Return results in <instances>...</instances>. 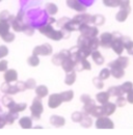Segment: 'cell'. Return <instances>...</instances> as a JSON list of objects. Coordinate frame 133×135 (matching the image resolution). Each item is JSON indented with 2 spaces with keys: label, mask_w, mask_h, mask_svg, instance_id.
<instances>
[{
  "label": "cell",
  "mask_w": 133,
  "mask_h": 135,
  "mask_svg": "<svg viewBox=\"0 0 133 135\" xmlns=\"http://www.w3.org/2000/svg\"><path fill=\"white\" fill-rule=\"evenodd\" d=\"M42 98L40 97H35L33 99L32 104L30 106V112H31V115H32L33 118L35 119H40L41 118V115L44 111V107H43V103L41 101Z\"/></svg>",
  "instance_id": "6da1fadb"
},
{
  "label": "cell",
  "mask_w": 133,
  "mask_h": 135,
  "mask_svg": "<svg viewBox=\"0 0 133 135\" xmlns=\"http://www.w3.org/2000/svg\"><path fill=\"white\" fill-rule=\"evenodd\" d=\"M112 33H113V40H112L110 48L115 51L116 54L121 55L125 49L124 43H123V35L120 32H112Z\"/></svg>",
  "instance_id": "7a4b0ae2"
},
{
  "label": "cell",
  "mask_w": 133,
  "mask_h": 135,
  "mask_svg": "<svg viewBox=\"0 0 133 135\" xmlns=\"http://www.w3.org/2000/svg\"><path fill=\"white\" fill-rule=\"evenodd\" d=\"M82 35L84 36H87V37H96L98 33H99V30L98 28L94 25V26H91L89 24L87 23H81L80 26H79V29H78Z\"/></svg>",
  "instance_id": "3957f363"
},
{
  "label": "cell",
  "mask_w": 133,
  "mask_h": 135,
  "mask_svg": "<svg viewBox=\"0 0 133 135\" xmlns=\"http://www.w3.org/2000/svg\"><path fill=\"white\" fill-rule=\"evenodd\" d=\"M95 125H96L97 129H113V127H115L113 122L106 115L98 118Z\"/></svg>",
  "instance_id": "277c9868"
},
{
  "label": "cell",
  "mask_w": 133,
  "mask_h": 135,
  "mask_svg": "<svg viewBox=\"0 0 133 135\" xmlns=\"http://www.w3.org/2000/svg\"><path fill=\"white\" fill-rule=\"evenodd\" d=\"M52 46L46 43V44H43V45H40V46H36L34 47V49L32 51V54H35V55H42V56H48V55H51L52 54Z\"/></svg>",
  "instance_id": "5b68a950"
},
{
  "label": "cell",
  "mask_w": 133,
  "mask_h": 135,
  "mask_svg": "<svg viewBox=\"0 0 133 135\" xmlns=\"http://www.w3.org/2000/svg\"><path fill=\"white\" fill-rule=\"evenodd\" d=\"M129 65V58L126 56H121L117 57L116 60L111 61L108 64V68L112 69V68H122V69H126Z\"/></svg>",
  "instance_id": "8992f818"
},
{
  "label": "cell",
  "mask_w": 133,
  "mask_h": 135,
  "mask_svg": "<svg viewBox=\"0 0 133 135\" xmlns=\"http://www.w3.org/2000/svg\"><path fill=\"white\" fill-rule=\"evenodd\" d=\"M100 46L104 49L110 48L112 40H113V33L111 32H103L100 36Z\"/></svg>",
  "instance_id": "52a82bcc"
},
{
  "label": "cell",
  "mask_w": 133,
  "mask_h": 135,
  "mask_svg": "<svg viewBox=\"0 0 133 135\" xmlns=\"http://www.w3.org/2000/svg\"><path fill=\"white\" fill-rule=\"evenodd\" d=\"M63 98L60 94H52L49 96V100H48V106L51 109H55L58 108L61 103H63Z\"/></svg>",
  "instance_id": "ba28073f"
},
{
  "label": "cell",
  "mask_w": 133,
  "mask_h": 135,
  "mask_svg": "<svg viewBox=\"0 0 133 135\" xmlns=\"http://www.w3.org/2000/svg\"><path fill=\"white\" fill-rule=\"evenodd\" d=\"M1 91L3 94H6V95H10V96H14L19 93V89L17 87L16 84H11L8 82H4L3 84L1 85Z\"/></svg>",
  "instance_id": "9c48e42d"
},
{
  "label": "cell",
  "mask_w": 133,
  "mask_h": 135,
  "mask_svg": "<svg viewBox=\"0 0 133 135\" xmlns=\"http://www.w3.org/2000/svg\"><path fill=\"white\" fill-rule=\"evenodd\" d=\"M66 5L70 8H72L76 12H79V13H83L86 9L85 5H83L79 0H66Z\"/></svg>",
  "instance_id": "30bf717a"
},
{
  "label": "cell",
  "mask_w": 133,
  "mask_h": 135,
  "mask_svg": "<svg viewBox=\"0 0 133 135\" xmlns=\"http://www.w3.org/2000/svg\"><path fill=\"white\" fill-rule=\"evenodd\" d=\"M4 81L5 82H8V83H12V82H16L18 80V72L14 69H7L5 72H4Z\"/></svg>",
  "instance_id": "8fae6325"
},
{
  "label": "cell",
  "mask_w": 133,
  "mask_h": 135,
  "mask_svg": "<svg viewBox=\"0 0 133 135\" xmlns=\"http://www.w3.org/2000/svg\"><path fill=\"white\" fill-rule=\"evenodd\" d=\"M50 124H51L53 127H55V128H60V127L65 126L66 119H65V118H63V117H60V115L53 114V115H51V118H50Z\"/></svg>",
  "instance_id": "7c38bea8"
},
{
  "label": "cell",
  "mask_w": 133,
  "mask_h": 135,
  "mask_svg": "<svg viewBox=\"0 0 133 135\" xmlns=\"http://www.w3.org/2000/svg\"><path fill=\"white\" fill-rule=\"evenodd\" d=\"M27 107V104L26 103H16L14 101L13 103H11L8 105V110L10 111H13V112H16V113H20L22 111H24Z\"/></svg>",
  "instance_id": "4fadbf2b"
},
{
  "label": "cell",
  "mask_w": 133,
  "mask_h": 135,
  "mask_svg": "<svg viewBox=\"0 0 133 135\" xmlns=\"http://www.w3.org/2000/svg\"><path fill=\"white\" fill-rule=\"evenodd\" d=\"M11 26L13 27V29L17 31V32H23V30H24V28H25V26H26V24L23 22V20H20V19H18V18L15 16V18L13 19V21L11 22Z\"/></svg>",
  "instance_id": "5bb4252c"
},
{
  "label": "cell",
  "mask_w": 133,
  "mask_h": 135,
  "mask_svg": "<svg viewBox=\"0 0 133 135\" xmlns=\"http://www.w3.org/2000/svg\"><path fill=\"white\" fill-rule=\"evenodd\" d=\"M102 106H103V110H104V115H106V117H109L112 113H115L116 107H117L116 103H111V102H107V103L103 104Z\"/></svg>",
  "instance_id": "9a60e30c"
},
{
  "label": "cell",
  "mask_w": 133,
  "mask_h": 135,
  "mask_svg": "<svg viewBox=\"0 0 133 135\" xmlns=\"http://www.w3.org/2000/svg\"><path fill=\"white\" fill-rule=\"evenodd\" d=\"M130 12H131L130 7L129 8H121L116 15V20L117 22H125L129 16Z\"/></svg>",
  "instance_id": "2e32d148"
},
{
  "label": "cell",
  "mask_w": 133,
  "mask_h": 135,
  "mask_svg": "<svg viewBox=\"0 0 133 135\" xmlns=\"http://www.w3.org/2000/svg\"><path fill=\"white\" fill-rule=\"evenodd\" d=\"M75 66H76V64H75V61L72 59V57H69V58L65 59V60L63 61V64H61V67H63L64 71H65L66 73L75 71Z\"/></svg>",
  "instance_id": "e0dca14e"
},
{
  "label": "cell",
  "mask_w": 133,
  "mask_h": 135,
  "mask_svg": "<svg viewBox=\"0 0 133 135\" xmlns=\"http://www.w3.org/2000/svg\"><path fill=\"white\" fill-rule=\"evenodd\" d=\"M92 15L88 14H80V15H76L75 17L73 18L74 21L78 22V23H87V24H92Z\"/></svg>",
  "instance_id": "ac0fdd59"
},
{
  "label": "cell",
  "mask_w": 133,
  "mask_h": 135,
  "mask_svg": "<svg viewBox=\"0 0 133 135\" xmlns=\"http://www.w3.org/2000/svg\"><path fill=\"white\" fill-rule=\"evenodd\" d=\"M109 99H110V95H109L108 91H100V93L97 94V96H96V100L101 105L109 102Z\"/></svg>",
  "instance_id": "d6986e66"
},
{
  "label": "cell",
  "mask_w": 133,
  "mask_h": 135,
  "mask_svg": "<svg viewBox=\"0 0 133 135\" xmlns=\"http://www.w3.org/2000/svg\"><path fill=\"white\" fill-rule=\"evenodd\" d=\"M92 66H91V62L87 60V58H83L81 61L77 62L76 66H75V71H83V70H91Z\"/></svg>",
  "instance_id": "ffe728a7"
},
{
  "label": "cell",
  "mask_w": 133,
  "mask_h": 135,
  "mask_svg": "<svg viewBox=\"0 0 133 135\" xmlns=\"http://www.w3.org/2000/svg\"><path fill=\"white\" fill-rule=\"evenodd\" d=\"M19 125L22 129H30L32 128V119L29 117H23L19 119Z\"/></svg>",
  "instance_id": "44dd1931"
},
{
  "label": "cell",
  "mask_w": 133,
  "mask_h": 135,
  "mask_svg": "<svg viewBox=\"0 0 133 135\" xmlns=\"http://www.w3.org/2000/svg\"><path fill=\"white\" fill-rule=\"evenodd\" d=\"M47 37H49L51 40L57 42V41H60L61 38H64V37H65V34H64V31H63V30H55V29H53V30L48 34Z\"/></svg>",
  "instance_id": "7402d4cb"
},
{
  "label": "cell",
  "mask_w": 133,
  "mask_h": 135,
  "mask_svg": "<svg viewBox=\"0 0 133 135\" xmlns=\"http://www.w3.org/2000/svg\"><path fill=\"white\" fill-rule=\"evenodd\" d=\"M35 94L37 97L40 98H45L48 94H49V90H48V87L46 85H39L35 87Z\"/></svg>",
  "instance_id": "603a6c76"
},
{
  "label": "cell",
  "mask_w": 133,
  "mask_h": 135,
  "mask_svg": "<svg viewBox=\"0 0 133 135\" xmlns=\"http://www.w3.org/2000/svg\"><path fill=\"white\" fill-rule=\"evenodd\" d=\"M91 56H92V58H93V60H94V62H95L96 65L102 66V65L104 64V57L102 56V54H101L98 50L93 51V53H92Z\"/></svg>",
  "instance_id": "cb8c5ba5"
},
{
  "label": "cell",
  "mask_w": 133,
  "mask_h": 135,
  "mask_svg": "<svg viewBox=\"0 0 133 135\" xmlns=\"http://www.w3.org/2000/svg\"><path fill=\"white\" fill-rule=\"evenodd\" d=\"M123 43H124V47L127 50V52L133 55V41H131V38L128 36H123Z\"/></svg>",
  "instance_id": "d4e9b609"
},
{
  "label": "cell",
  "mask_w": 133,
  "mask_h": 135,
  "mask_svg": "<svg viewBox=\"0 0 133 135\" xmlns=\"http://www.w3.org/2000/svg\"><path fill=\"white\" fill-rule=\"evenodd\" d=\"M110 72L112 77H115L116 79H121L125 76V69H122V68H112L110 69Z\"/></svg>",
  "instance_id": "484cf974"
},
{
  "label": "cell",
  "mask_w": 133,
  "mask_h": 135,
  "mask_svg": "<svg viewBox=\"0 0 133 135\" xmlns=\"http://www.w3.org/2000/svg\"><path fill=\"white\" fill-rule=\"evenodd\" d=\"M76 78H77V75H76V71H72V72H69L66 74V78H65V83L66 85H72L75 83L76 81Z\"/></svg>",
  "instance_id": "4316f807"
},
{
  "label": "cell",
  "mask_w": 133,
  "mask_h": 135,
  "mask_svg": "<svg viewBox=\"0 0 133 135\" xmlns=\"http://www.w3.org/2000/svg\"><path fill=\"white\" fill-rule=\"evenodd\" d=\"M65 59H66V57L61 53V52H59V53L55 54V55L52 57L51 61H52V64H54L55 66H61V64H63V61H64Z\"/></svg>",
  "instance_id": "83f0119b"
},
{
  "label": "cell",
  "mask_w": 133,
  "mask_h": 135,
  "mask_svg": "<svg viewBox=\"0 0 133 135\" xmlns=\"http://www.w3.org/2000/svg\"><path fill=\"white\" fill-rule=\"evenodd\" d=\"M107 91L109 93L110 97H111V96H112V97H120V96H123V95H124V91L122 90L121 85H120V86H111V87L108 88Z\"/></svg>",
  "instance_id": "f1b7e54d"
},
{
  "label": "cell",
  "mask_w": 133,
  "mask_h": 135,
  "mask_svg": "<svg viewBox=\"0 0 133 135\" xmlns=\"http://www.w3.org/2000/svg\"><path fill=\"white\" fill-rule=\"evenodd\" d=\"M96 106H97V105H96V103H95L94 100L91 102H88V103H85V104H83V112H84L85 114L91 115L92 112H93V110L95 109Z\"/></svg>",
  "instance_id": "f546056e"
},
{
  "label": "cell",
  "mask_w": 133,
  "mask_h": 135,
  "mask_svg": "<svg viewBox=\"0 0 133 135\" xmlns=\"http://www.w3.org/2000/svg\"><path fill=\"white\" fill-rule=\"evenodd\" d=\"M3 117H4V119H5V122H6L7 125H12V124H14V122L18 118V113L13 112V111H8Z\"/></svg>",
  "instance_id": "4dcf8cb0"
},
{
  "label": "cell",
  "mask_w": 133,
  "mask_h": 135,
  "mask_svg": "<svg viewBox=\"0 0 133 135\" xmlns=\"http://www.w3.org/2000/svg\"><path fill=\"white\" fill-rule=\"evenodd\" d=\"M45 11L49 14L50 16H54V15L57 14L58 7H57V5L54 4V3H47L46 6H45Z\"/></svg>",
  "instance_id": "1f68e13d"
},
{
  "label": "cell",
  "mask_w": 133,
  "mask_h": 135,
  "mask_svg": "<svg viewBox=\"0 0 133 135\" xmlns=\"http://www.w3.org/2000/svg\"><path fill=\"white\" fill-rule=\"evenodd\" d=\"M54 28H53V26H52V24H49V23H47V24H45V25H42V26H40V28H39V31L41 32L42 34H44V35H46V36H48V34L53 30Z\"/></svg>",
  "instance_id": "d6a6232c"
},
{
  "label": "cell",
  "mask_w": 133,
  "mask_h": 135,
  "mask_svg": "<svg viewBox=\"0 0 133 135\" xmlns=\"http://www.w3.org/2000/svg\"><path fill=\"white\" fill-rule=\"evenodd\" d=\"M80 125H81V127H83V128H89V127H92L93 120H92L91 117H88V114H85L84 113L82 119L80 120Z\"/></svg>",
  "instance_id": "836d02e7"
},
{
  "label": "cell",
  "mask_w": 133,
  "mask_h": 135,
  "mask_svg": "<svg viewBox=\"0 0 133 135\" xmlns=\"http://www.w3.org/2000/svg\"><path fill=\"white\" fill-rule=\"evenodd\" d=\"M15 16H13L12 14H10V12L7 11H2L0 13V21H5V22H12Z\"/></svg>",
  "instance_id": "e575fe53"
},
{
  "label": "cell",
  "mask_w": 133,
  "mask_h": 135,
  "mask_svg": "<svg viewBox=\"0 0 133 135\" xmlns=\"http://www.w3.org/2000/svg\"><path fill=\"white\" fill-rule=\"evenodd\" d=\"M27 64L30 66V67H37L40 65V58H39V55H35L32 54L31 56H29L27 58Z\"/></svg>",
  "instance_id": "d590c367"
},
{
  "label": "cell",
  "mask_w": 133,
  "mask_h": 135,
  "mask_svg": "<svg viewBox=\"0 0 133 135\" xmlns=\"http://www.w3.org/2000/svg\"><path fill=\"white\" fill-rule=\"evenodd\" d=\"M10 28H11V23L10 22L0 21V36L5 34L6 32H8Z\"/></svg>",
  "instance_id": "8d00e7d4"
},
{
  "label": "cell",
  "mask_w": 133,
  "mask_h": 135,
  "mask_svg": "<svg viewBox=\"0 0 133 135\" xmlns=\"http://www.w3.org/2000/svg\"><path fill=\"white\" fill-rule=\"evenodd\" d=\"M78 48H79L80 54L82 55L84 58H87L93 53V50H92V48L89 46H82V47H78Z\"/></svg>",
  "instance_id": "74e56055"
},
{
  "label": "cell",
  "mask_w": 133,
  "mask_h": 135,
  "mask_svg": "<svg viewBox=\"0 0 133 135\" xmlns=\"http://www.w3.org/2000/svg\"><path fill=\"white\" fill-rule=\"evenodd\" d=\"M60 95H61V98H63L64 102L72 101L74 98V91L73 90H65V91L60 93Z\"/></svg>",
  "instance_id": "f35d334b"
},
{
  "label": "cell",
  "mask_w": 133,
  "mask_h": 135,
  "mask_svg": "<svg viewBox=\"0 0 133 135\" xmlns=\"http://www.w3.org/2000/svg\"><path fill=\"white\" fill-rule=\"evenodd\" d=\"M105 23V18L103 17L102 15H95L92 18V24L96 25H103Z\"/></svg>",
  "instance_id": "ab89813d"
},
{
  "label": "cell",
  "mask_w": 133,
  "mask_h": 135,
  "mask_svg": "<svg viewBox=\"0 0 133 135\" xmlns=\"http://www.w3.org/2000/svg\"><path fill=\"white\" fill-rule=\"evenodd\" d=\"M77 46L78 47H82V46H89V37L84 36V35H80L77 40Z\"/></svg>",
  "instance_id": "60d3db41"
},
{
  "label": "cell",
  "mask_w": 133,
  "mask_h": 135,
  "mask_svg": "<svg viewBox=\"0 0 133 135\" xmlns=\"http://www.w3.org/2000/svg\"><path fill=\"white\" fill-rule=\"evenodd\" d=\"M91 115H93V117H95V118H101V117H103V115H104L103 106H102V105H101V106H96Z\"/></svg>",
  "instance_id": "b9f144b4"
},
{
  "label": "cell",
  "mask_w": 133,
  "mask_h": 135,
  "mask_svg": "<svg viewBox=\"0 0 133 135\" xmlns=\"http://www.w3.org/2000/svg\"><path fill=\"white\" fill-rule=\"evenodd\" d=\"M100 46V40L96 36V37H91L89 38V47L92 48V50L95 51L99 48Z\"/></svg>",
  "instance_id": "7bdbcfd3"
},
{
  "label": "cell",
  "mask_w": 133,
  "mask_h": 135,
  "mask_svg": "<svg viewBox=\"0 0 133 135\" xmlns=\"http://www.w3.org/2000/svg\"><path fill=\"white\" fill-rule=\"evenodd\" d=\"M110 75H111L110 70L108 68H104V69L101 70V72H100L99 74V77L102 80H106V79H108L110 77Z\"/></svg>",
  "instance_id": "ee69618b"
},
{
  "label": "cell",
  "mask_w": 133,
  "mask_h": 135,
  "mask_svg": "<svg viewBox=\"0 0 133 135\" xmlns=\"http://www.w3.org/2000/svg\"><path fill=\"white\" fill-rule=\"evenodd\" d=\"M15 37H16L15 33L10 32V31H8V32H6L5 34H3V35H1L2 41H4L5 43H12V42H14Z\"/></svg>",
  "instance_id": "f6af8a7d"
},
{
  "label": "cell",
  "mask_w": 133,
  "mask_h": 135,
  "mask_svg": "<svg viewBox=\"0 0 133 135\" xmlns=\"http://www.w3.org/2000/svg\"><path fill=\"white\" fill-rule=\"evenodd\" d=\"M83 115H84V112H81V111H75V112L72 113L71 118H72V120L75 122V123H80V120L82 119Z\"/></svg>",
  "instance_id": "bcb514c9"
},
{
  "label": "cell",
  "mask_w": 133,
  "mask_h": 135,
  "mask_svg": "<svg viewBox=\"0 0 133 135\" xmlns=\"http://www.w3.org/2000/svg\"><path fill=\"white\" fill-rule=\"evenodd\" d=\"M121 88L124 91V94H128L133 88V83L131 81H126V82H124L123 84L121 85Z\"/></svg>",
  "instance_id": "7dc6e473"
},
{
  "label": "cell",
  "mask_w": 133,
  "mask_h": 135,
  "mask_svg": "<svg viewBox=\"0 0 133 135\" xmlns=\"http://www.w3.org/2000/svg\"><path fill=\"white\" fill-rule=\"evenodd\" d=\"M103 3L108 7H116L120 5V0H103Z\"/></svg>",
  "instance_id": "c3c4849f"
},
{
  "label": "cell",
  "mask_w": 133,
  "mask_h": 135,
  "mask_svg": "<svg viewBox=\"0 0 133 135\" xmlns=\"http://www.w3.org/2000/svg\"><path fill=\"white\" fill-rule=\"evenodd\" d=\"M25 85H26V88L27 89H35L36 87V82L33 78H29L28 80L25 81Z\"/></svg>",
  "instance_id": "681fc988"
},
{
  "label": "cell",
  "mask_w": 133,
  "mask_h": 135,
  "mask_svg": "<svg viewBox=\"0 0 133 135\" xmlns=\"http://www.w3.org/2000/svg\"><path fill=\"white\" fill-rule=\"evenodd\" d=\"M104 80H102L100 77H96V78H94L93 79V83L94 85L98 88V89H102L103 87H104V82H103Z\"/></svg>",
  "instance_id": "f907efd6"
},
{
  "label": "cell",
  "mask_w": 133,
  "mask_h": 135,
  "mask_svg": "<svg viewBox=\"0 0 133 135\" xmlns=\"http://www.w3.org/2000/svg\"><path fill=\"white\" fill-rule=\"evenodd\" d=\"M117 99H116V106L117 107H124L125 105H126V103H127V99L126 98H124L123 96H120V97H116Z\"/></svg>",
  "instance_id": "816d5d0a"
},
{
  "label": "cell",
  "mask_w": 133,
  "mask_h": 135,
  "mask_svg": "<svg viewBox=\"0 0 133 135\" xmlns=\"http://www.w3.org/2000/svg\"><path fill=\"white\" fill-rule=\"evenodd\" d=\"M13 102H14V99H13L12 97H10V95L4 96V97L2 98V104H3L5 107H8V105H10L11 103H13Z\"/></svg>",
  "instance_id": "f5cc1de1"
},
{
  "label": "cell",
  "mask_w": 133,
  "mask_h": 135,
  "mask_svg": "<svg viewBox=\"0 0 133 135\" xmlns=\"http://www.w3.org/2000/svg\"><path fill=\"white\" fill-rule=\"evenodd\" d=\"M23 32L26 34V35H32V34L34 33V29H33L30 25L26 24V26H25V28H24Z\"/></svg>",
  "instance_id": "db71d44e"
},
{
  "label": "cell",
  "mask_w": 133,
  "mask_h": 135,
  "mask_svg": "<svg viewBox=\"0 0 133 135\" xmlns=\"http://www.w3.org/2000/svg\"><path fill=\"white\" fill-rule=\"evenodd\" d=\"M120 8H129L130 0H120Z\"/></svg>",
  "instance_id": "11a10c76"
},
{
  "label": "cell",
  "mask_w": 133,
  "mask_h": 135,
  "mask_svg": "<svg viewBox=\"0 0 133 135\" xmlns=\"http://www.w3.org/2000/svg\"><path fill=\"white\" fill-rule=\"evenodd\" d=\"M8 54V48L6 46H0V58L5 57Z\"/></svg>",
  "instance_id": "9f6ffc18"
},
{
  "label": "cell",
  "mask_w": 133,
  "mask_h": 135,
  "mask_svg": "<svg viewBox=\"0 0 133 135\" xmlns=\"http://www.w3.org/2000/svg\"><path fill=\"white\" fill-rule=\"evenodd\" d=\"M17 87H18V89H19V93L20 91H25L27 88H26V85H25V82H23V81H18L16 83Z\"/></svg>",
  "instance_id": "6f0895ef"
},
{
  "label": "cell",
  "mask_w": 133,
  "mask_h": 135,
  "mask_svg": "<svg viewBox=\"0 0 133 135\" xmlns=\"http://www.w3.org/2000/svg\"><path fill=\"white\" fill-rule=\"evenodd\" d=\"M80 101L82 102L83 104H85V103H88V102L93 101V99H92V97H91L89 95L84 94V95H82V96L80 97Z\"/></svg>",
  "instance_id": "680465c9"
},
{
  "label": "cell",
  "mask_w": 133,
  "mask_h": 135,
  "mask_svg": "<svg viewBox=\"0 0 133 135\" xmlns=\"http://www.w3.org/2000/svg\"><path fill=\"white\" fill-rule=\"evenodd\" d=\"M7 65H8L7 60H5V59L1 60L0 61V72H5L7 70V67H8Z\"/></svg>",
  "instance_id": "91938a15"
},
{
  "label": "cell",
  "mask_w": 133,
  "mask_h": 135,
  "mask_svg": "<svg viewBox=\"0 0 133 135\" xmlns=\"http://www.w3.org/2000/svg\"><path fill=\"white\" fill-rule=\"evenodd\" d=\"M127 102H129L130 104H133V88L127 94Z\"/></svg>",
  "instance_id": "94428289"
},
{
  "label": "cell",
  "mask_w": 133,
  "mask_h": 135,
  "mask_svg": "<svg viewBox=\"0 0 133 135\" xmlns=\"http://www.w3.org/2000/svg\"><path fill=\"white\" fill-rule=\"evenodd\" d=\"M4 125H6V122L4 119V117L3 115H0V129H2L4 127Z\"/></svg>",
  "instance_id": "6125c7cd"
},
{
  "label": "cell",
  "mask_w": 133,
  "mask_h": 135,
  "mask_svg": "<svg viewBox=\"0 0 133 135\" xmlns=\"http://www.w3.org/2000/svg\"><path fill=\"white\" fill-rule=\"evenodd\" d=\"M55 22H56V20H55L54 18H52V17L49 18V21H48L49 24H53V23H55Z\"/></svg>",
  "instance_id": "be15d7a7"
},
{
  "label": "cell",
  "mask_w": 133,
  "mask_h": 135,
  "mask_svg": "<svg viewBox=\"0 0 133 135\" xmlns=\"http://www.w3.org/2000/svg\"><path fill=\"white\" fill-rule=\"evenodd\" d=\"M1 1H2V0H0V2H1Z\"/></svg>",
  "instance_id": "e7e4bbea"
}]
</instances>
